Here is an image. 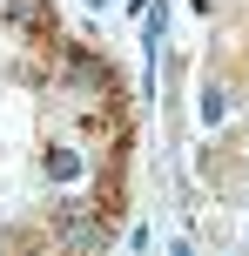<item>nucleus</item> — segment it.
<instances>
[{
  "label": "nucleus",
  "instance_id": "nucleus-4",
  "mask_svg": "<svg viewBox=\"0 0 249 256\" xmlns=\"http://www.w3.org/2000/svg\"><path fill=\"white\" fill-rule=\"evenodd\" d=\"M88 7H101V0H88Z\"/></svg>",
  "mask_w": 249,
  "mask_h": 256
},
{
  "label": "nucleus",
  "instance_id": "nucleus-1",
  "mask_svg": "<svg viewBox=\"0 0 249 256\" xmlns=\"http://www.w3.org/2000/svg\"><path fill=\"white\" fill-rule=\"evenodd\" d=\"M7 20L27 27V34H40V27H47V7H40V0H7Z\"/></svg>",
  "mask_w": 249,
  "mask_h": 256
},
{
  "label": "nucleus",
  "instance_id": "nucleus-2",
  "mask_svg": "<svg viewBox=\"0 0 249 256\" xmlns=\"http://www.w3.org/2000/svg\"><path fill=\"white\" fill-rule=\"evenodd\" d=\"M223 115H229V88H223V81H209V88H202V122L216 128Z\"/></svg>",
  "mask_w": 249,
  "mask_h": 256
},
{
  "label": "nucleus",
  "instance_id": "nucleus-3",
  "mask_svg": "<svg viewBox=\"0 0 249 256\" xmlns=\"http://www.w3.org/2000/svg\"><path fill=\"white\" fill-rule=\"evenodd\" d=\"M47 176H54V182H74V176H81V155H74V148H47Z\"/></svg>",
  "mask_w": 249,
  "mask_h": 256
}]
</instances>
